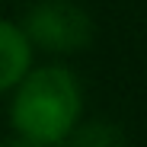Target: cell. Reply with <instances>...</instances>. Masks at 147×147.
Instances as JSON below:
<instances>
[{
  "label": "cell",
  "mask_w": 147,
  "mask_h": 147,
  "mask_svg": "<svg viewBox=\"0 0 147 147\" xmlns=\"http://www.w3.org/2000/svg\"><path fill=\"white\" fill-rule=\"evenodd\" d=\"M83 106L80 83L64 67H42L19 80L13 99V125L32 144H51L67 138Z\"/></svg>",
  "instance_id": "1"
},
{
  "label": "cell",
  "mask_w": 147,
  "mask_h": 147,
  "mask_svg": "<svg viewBox=\"0 0 147 147\" xmlns=\"http://www.w3.org/2000/svg\"><path fill=\"white\" fill-rule=\"evenodd\" d=\"M22 35L29 45H42L45 51H80L93 42V19L67 0L35 3L22 19Z\"/></svg>",
  "instance_id": "2"
},
{
  "label": "cell",
  "mask_w": 147,
  "mask_h": 147,
  "mask_svg": "<svg viewBox=\"0 0 147 147\" xmlns=\"http://www.w3.org/2000/svg\"><path fill=\"white\" fill-rule=\"evenodd\" d=\"M67 144L70 147H128L121 128L109 125V121H90V125H83Z\"/></svg>",
  "instance_id": "4"
},
{
  "label": "cell",
  "mask_w": 147,
  "mask_h": 147,
  "mask_svg": "<svg viewBox=\"0 0 147 147\" xmlns=\"http://www.w3.org/2000/svg\"><path fill=\"white\" fill-rule=\"evenodd\" d=\"M29 58H32V45L22 35V29L0 19V93L26 77Z\"/></svg>",
  "instance_id": "3"
},
{
  "label": "cell",
  "mask_w": 147,
  "mask_h": 147,
  "mask_svg": "<svg viewBox=\"0 0 147 147\" xmlns=\"http://www.w3.org/2000/svg\"><path fill=\"white\" fill-rule=\"evenodd\" d=\"M0 147H42V144H32L26 138H16V141H7V144H0Z\"/></svg>",
  "instance_id": "5"
}]
</instances>
